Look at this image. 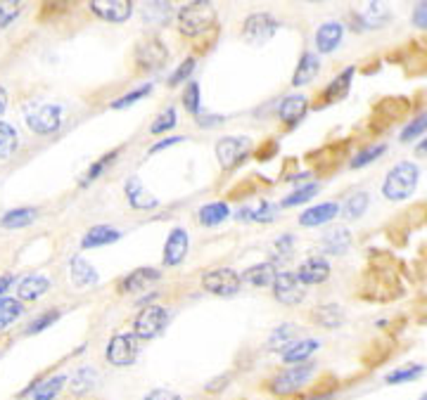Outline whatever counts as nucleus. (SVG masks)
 Masks as SVG:
<instances>
[{
    "mask_svg": "<svg viewBox=\"0 0 427 400\" xmlns=\"http://www.w3.org/2000/svg\"><path fill=\"white\" fill-rule=\"evenodd\" d=\"M418 166L411 164V161H401L396 164L392 171L387 173L385 183H382V195H385L389 202H403L416 192L418 188Z\"/></svg>",
    "mask_w": 427,
    "mask_h": 400,
    "instance_id": "nucleus-1",
    "label": "nucleus"
},
{
    "mask_svg": "<svg viewBox=\"0 0 427 400\" xmlns=\"http://www.w3.org/2000/svg\"><path fill=\"white\" fill-rule=\"evenodd\" d=\"M216 21V10L211 3H188L179 10V29L186 36H200Z\"/></svg>",
    "mask_w": 427,
    "mask_h": 400,
    "instance_id": "nucleus-2",
    "label": "nucleus"
},
{
    "mask_svg": "<svg viewBox=\"0 0 427 400\" xmlns=\"http://www.w3.org/2000/svg\"><path fill=\"white\" fill-rule=\"evenodd\" d=\"M281 29L278 19L268 12H254L245 19V26H242V39L252 46H263L276 36V31Z\"/></svg>",
    "mask_w": 427,
    "mask_h": 400,
    "instance_id": "nucleus-3",
    "label": "nucleus"
},
{
    "mask_svg": "<svg viewBox=\"0 0 427 400\" xmlns=\"http://www.w3.org/2000/svg\"><path fill=\"white\" fill-rule=\"evenodd\" d=\"M316 372V367L311 362H301V365H292L290 369H285L278 376H273V381H271V391H273L276 396H290L294 391H299L304 384L311 379Z\"/></svg>",
    "mask_w": 427,
    "mask_h": 400,
    "instance_id": "nucleus-4",
    "label": "nucleus"
},
{
    "mask_svg": "<svg viewBox=\"0 0 427 400\" xmlns=\"http://www.w3.org/2000/svg\"><path fill=\"white\" fill-rule=\"evenodd\" d=\"M62 123V109L57 105H29L26 107V125L39 135L55 133Z\"/></svg>",
    "mask_w": 427,
    "mask_h": 400,
    "instance_id": "nucleus-5",
    "label": "nucleus"
},
{
    "mask_svg": "<svg viewBox=\"0 0 427 400\" xmlns=\"http://www.w3.org/2000/svg\"><path fill=\"white\" fill-rule=\"evenodd\" d=\"M166 320H169V315H166V310L161 308V306H147V308H143L141 313L136 315V320H134V334L138 339H154V337H159L161 332H164V327H166Z\"/></svg>",
    "mask_w": 427,
    "mask_h": 400,
    "instance_id": "nucleus-6",
    "label": "nucleus"
},
{
    "mask_svg": "<svg viewBox=\"0 0 427 400\" xmlns=\"http://www.w3.org/2000/svg\"><path fill=\"white\" fill-rule=\"evenodd\" d=\"M107 360L114 367H129L138 358V337L136 334H114L107 344Z\"/></svg>",
    "mask_w": 427,
    "mask_h": 400,
    "instance_id": "nucleus-7",
    "label": "nucleus"
},
{
    "mask_svg": "<svg viewBox=\"0 0 427 400\" xmlns=\"http://www.w3.org/2000/svg\"><path fill=\"white\" fill-rule=\"evenodd\" d=\"M249 150H252V140L249 138H238V135H231V138H223L216 143V157H218V164L223 168H233L238 166L242 159L247 157Z\"/></svg>",
    "mask_w": 427,
    "mask_h": 400,
    "instance_id": "nucleus-8",
    "label": "nucleus"
},
{
    "mask_svg": "<svg viewBox=\"0 0 427 400\" xmlns=\"http://www.w3.org/2000/svg\"><path fill=\"white\" fill-rule=\"evenodd\" d=\"M242 277L233 268H216L202 277V287L216 296H233L238 294Z\"/></svg>",
    "mask_w": 427,
    "mask_h": 400,
    "instance_id": "nucleus-9",
    "label": "nucleus"
},
{
    "mask_svg": "<svg viewBox=\"0 0 427 400\" xmlns=\"http://www.w3.org/2000/svg\"><path fill=\"white\" fill-rule=\"evenodd\" d=\"M273 296L285 306H297V303L304 301V287H301V280L297 277V272H278L276 282H273Z\"/></svg>",
    "mask_w": 427,
    "mask_h": 400,
    "instance_id": "nucleus-10",
    "label": "nucleus"
},
{
    "mask_svg": "<svg viewBox=\"0 0 427 400\" xmlns=\"http://www.w3.org/2000/svg\"><path fill=\"white\" fill-rule=\"evenodd\" d=\"M91 10L105 21L121 24L134 14V3H129V0H93Z\"/></svg>",
    "mask_w": 427,
    "mask_h": 400,
    "instance_id": "nucleus-11",
    "label": "nucleus"
},
{
    "mask_svg": "<svg viewBox=\"0 0 427 400\" xmlns=\"http://www.w3.org/2000/svg\"><path fill=\"white\" fill-rule=\"evenodd\" d=\"M188 247H190L188 232L183 227H174L171 235L166 237V244H164V263L166 265H179L183 258H186Z\"/></svg>",
    "mask_w": 427,
    "mask_h": 400,
    "instance_id": "nucleus-12",
    "label": "nucleus"
},
{
    "mask_svg": "<svg viewBox=\"0 0 427 400\" xmlns=\"http://www.w3.org/2000/svg\"><path fill=\"white\" fill-rule=\"evenodd\" d=\"M330 275V263L323 256H311L299 265L297 277L301 280V284H321L326 282Z\"/></svg>",
    "mask_w": 427,
    "mask_h": 400,
    "instance_id": "nucleus-13",
    "label": "nucleus"
},
{
    "mask_svg": "<svg viewBox=\"0 0 427 400\" xmlns=\"http://www.w3.org/2000/svg\"><path fill=\"white\" fill-rule=\"evenodd\" d=\"M166 57H169L166 48L161 46L157 39L141 43V46H138V53H136L138 64H141L143 69H157V66L166 62Z\"/></svg>",
    "mask_w": 427,
    "mask_h": 400,
    "instance_id": "nucleus-14",
    "label": "nucleus"
},
{
    "mask_svg": "<svg viewBox=\"0 0 427 400\" xmlns=\"http://www.w3.org/2000/svg\"><path fill=\"white\" fill-rule=\"evenodd\" d=\"M342 36H344V26L340 21H326L323 26H318V31H316V48H318V53H333V50L342 43Z\"/></svg>",
    "mask_w": 427,
    "mask_h": 400,
    "instance_id": "nucleus-15",
    "label": "nucleus"
},
{
    "mask_svg": "<svg viewBox=\"0 0 427 400\" xmlns=\"http://www.w3.org/2000/svg\"><path fill=\"white\" fill-rule=\"evenodd\" d=\"M321 344L316 342V339H301V342H292L283 348V362L287 365H301L306 358H311V355L318 351Z\"/></svg>",
    "mask_w": 427,
    "mask_h": 400,
    "instance_id": "nucleus-16",
    "label": "nucleus"
},
{
    "mask_svg": "<svg viewBox=\"0 0 427 400\" xmlns=\"http://www.w3.org/2000/svg\"><path fill=\"white\" fill-rule=\"evenodd\" d=\"M321 71V59L316 53H304L299 59L297 69H294V76H292V86H306L311 83V81L318 76Z\"/></svg>",
    "mask_w": 427,
    "mask_h": 400,
    "instance_id": "nucleus-17",
    "label": "nucleus"
},
{
    "mask_svg": "<svg viewBox=\"0 0 427 400\" xmlns=\"http://www.w3.org/2000/svg\"><path fill=\"white\" fill-rule=\"evenodd\" d=\"M306 109H308V100L304 98V95H290V98H285L281 102L278 114H281V118L287 125H294V123H299L301 118H304Z\"/></svg>",
    "mask_w": 427,
    "mask_h": 400,
    "instance_id": "nucleus-18",
    "label": "nucleus"
},
{
    "mask_svg": "<svg viewBox=\"0 0 427 400\" xmlns=\"http://www.w3.org/2000/svg\"><path fill=\"white\" fill-rule=\"evenodd\" d=\"M337 213H340V206L328 202V204H318V206H311V209H306L304 213L299 216V223L304 227H316V225H323L328 223V220H333Z\"/></svg>",
    "mask_w": 427,
    "mask_h": 400,
    "instance_id": "nucleus-19",
    "label": "nucleus"
},
{
    "mask_svg": "<svg viewBox=\"0 0 427 400\" xmlns=\"http://www.w3.org/2000/svg\"><path fill=\"white\" fill-rule=\"evenodd\" d=\"M48 289H50V280L36 272V275H29V277H24L19 282V287H17V299L19 301H36V299H41V296L46 294Z\"/></svg>",
    "mask_w": 427,
    "mask_h": 400,
    "instance_id": "nucleus-20",
    "label": "nucleus"
},
{
    "mask_svg": "<svg viewBox=\"0 0 427 400\" xmlns=\"http://www.w3.org/2000/svg\"><path fill=\"white\" fill-rule=\"evenodd\" d=\"M116 240H121V232L116 227L109 225H95L86 232V237L81 240V247L84 249H95V247H105V244H112Z\"/></svg>",
    "mask_w": 427,
    "mask_h": 400,
    "instance_id": "nucleus-21",
    "label": "nucleus"
},
{
    "mask_svg": "<svg viewBox=\"0 0 427 400\" xmlns=\"http://www.w3.org/2000/svg\"><path fill=\"white\" fill-rule=\"evenodd\" d=\"M69 277L76 287H91L98 282V272L88 261H84L81 256H74L69 261Z\"/></svg>",
    "mask_w": 427,
    "mask_h": 400,
    "instance_id": "nucleus-22",
    "label": "nucleus"
},
{
    "mask_svg": "<svg viewBox=\"0 0 427 400\" xmlns=\"http://www.w3.org/2000/svg\"><path fill=\"white\" fill-rule=\"evenodd\" d=\"M126 197L134 209H154V206L159 204L157 199L143 188V183L138 180V178H129L126 180Z\"/></svg>",
    "mask_w": 427,
    "mask_h": 400,
    "instance_id": "nucleus-23",
    "label": "nucleus"
},
{
    "mask_svg": "<svg viewBox=\"0 0 427 400\" xmlns=\"http://www.w3.org/2000/svg\"><path fill=\"white\" fill-rule=\"evenodd\" d=\"M240 277H242V282H247V284H252V287H268V284L273 287L278 272H276V268L271 263H259V265H252V268H247Z\"/></svg>",
    "mask_w": 427,
    "mask_h": 400,
    "instance_id": "nucleus-24",
    "label": "nucleus"
},
{
    "mask_svg": "<svg viewBox=\"0 0 427 400\" xmlns=\"http://www.w3.org/2000/svg\"><path fill=\"white\" fill-rule=\"evenodd\" d=\"M159 277H161L159 270H154V268H138V270L131 272L129 277H124L121 292H141V289H147L152 282H157Z\"/></svg>",
    "mask_w": 427,
    "mask_h": 400,
    "instance_id": "nucleus-25",
    "label": "nucleus"
},
{
    "mask_svg": "<svg viewBox=\"0 0 427 400\" xmlns=\"http://www.w3.org/2000/svg\"><path fill=\"white\" fill-rule=\"evenodd\" d=\"M351 247V235L347 227H335L330 230V232L323 237V249L328 251V254H347Z\"/></svg>",
    "mask_w": 427,
    "mask_h": 400,
    "instance_id": "nucleus-26",
    "label": "nucleus"
},
{
    "mask_svg": "<svg viewBox=\"0 0 427 400\" xmlns=\"http://www.w3.org/2000/svg\"><path fill=\"white\" fill-rule=\"evenodd\" d=\"M351 76H354V69H344L340 76H337L333 83L326 88V93H323V100L326 102H335V100H342L344 95L349 93V86H351Z\"/></svg>",
    "mask_w": 427,
    "mask_h": 400,
    "instance_id": "nucleus-27",
    "label": "nucleus"
},
{
    "mask_svg": "<svg viewBox=\"0 0 427 400\" xmlns=\"http://www.w3.org/2000/svg\"><path fill=\"white\" fill-rule=\"evenodd\" d=\"M95 384H98V372L91 369V367H81L79 372H74L69 386H71V391L76 396H84L95 386Z\"/></svg>",
    "mask_w": 427,
    "mask_h": 400,
    "instance_id": "nucleus-28",
    "label": "nucleus"
},
{
    "mask_svg": "<svg viewBox=\"0 0 427 400\" xmlns=\"http://www.w3.org/2000/svg\"><path fill=\"white\" fill-rule=\"evenodd\" d=\"M228 204L223 202H214V204H207V206H202L200 209V223L202 225H207V227H214V225H218V223H223V220L228 218Z\"/></svg>",
    "mask_w": 427,
    "mask_h": 400,
    "instance_id": "nucleus-29",
    "label": "nucleus"
},
{
    "mask_svg": "<svg viewBox=\"0 0 427 400\" xmlns=\"http://www.w3.org/2000/svg\"><path fill=\"white\" fill-rule=\"evenodd\" d=\"M313 317H316V322L323 324V327L335 329L344 322V310L340 306H335V303H330V306H323V308L316 310Z\"/></svg>",
    "mask_w": 427,
    "mask_h": 400,
    "instance_id": "nucleus-30",
    "label": "nucleus"
},
{
    "mask_svg": "<svg viewBox=\"0 0 427 400\" xmlns=\"http://www.w3.org/2000/svg\"><path fill=\"white\" fill-rule=\"evenodd\" d=\"M34 218H36V209H12V211H7L3 218H0V225L7 227V230L26 227Z\"/></svg>",
    "mask_w": 427,
    "mask_h": 400,
    "instance_id": "nucleus-31",
    "label": "nucleus"
},
{
    "mask_svg": "<svg viewBox=\"0 0 427 400\" xmlns=\"http://www.w3.org/2000/svg\"><path fill=\"white\" fill-rule=\"evenodd\" d=\"M24 313L19 299H0V332L17 320V317Z\"/></svg>",
    "mask_w": 427,
    "mask_h": 400,
    "instance_id": "nucleus-32",
    "label": "nucleus"
},
{
    "mask_svg": "<svg viewBox=\"0 0 427 400\" xmlns=\"http://www.w3.org/2000/svg\"><path fill=\"white\" fill-rule=\"evenodd\" d=\"M64 381H67V376L57 374V376H53V379L39 384V386H36V391H34V400H55L57 394L62 391Z\"/></svg>",
    "mask_w": 427,
    "mask_h": 400,
    "instance_id": "nucleus-33",
    "label": "nucleus"
},
{
    "mask_svg": "<svg viewBox=\"0 0 427 400\" xmlns=\"http://www.w3.org/2000/svg\"><path fill=\"white\" fill-rule=\"evenodd\" d=\"M17 150V130L10 123L0 121V159H10Z\"/></svg>",
    "mask_w": 427,
    "mask_h": 400,
    "instance_id": "nucleus-34",
    "label": "nucleus"
},
{
    "mask_svg": "<svg viewBox=\"0 0 427 400\" xmlns=\"http://www.w3.org/2000/svg\"><path fill=\"white\" fill-rule=\"evenodd\" d=\"M425 372L423 365H408V367H401V369H394V372H389L385 376L387 384H406V381H413L418 379Z\"/></svg>",
    "mask_w": 427,
    "mask_h": 400,
    "instance_id": "nucleus-35",
    "label": "nucleus"
},
{
    "mask_svg": "<svg viewBox=\"0 0 427 400\" xmlns=\"http://www.w3.org/2000/svg\"><path fill=\"white\" fill-rule=\"evenodd\" d=\"M21 10H24L21 0H3V3H0V29L10 26L21 14Z\"/></svg>",
    "mask_w": 427,
    "mask_h": 400,
    "instance_id": "nucleus-36",
    "label": "nucleus"
},
{
    "mask_svg": "<svg viewBox=\"0 0 427 400\" xmlns=\"http://www.w3.org/2000/svg\"><path fill=\"white\" fill-rule=\"evenodd\" d=\"M368 202H371V197L366 195V192H358V195H351L347 199V204H344V216L347 218H361L368 209Z\"/></svg>",
    "mask_w": 427,
    "mask_h": 400,
    "instance_id": "nucleus-37",
    "label": "nucleus"
},
{
    "mask_svg": "<svg viewBox=\"0 0 427 400\" xmlns=\"http://www.w3.org/2000/svg\"><path fill=\"white\" fill-rule=\"evenodd\" d=\"M385 152H387V145H385V143L373 145V147H368V150L358 152L356 157L349 161V166H351V168H361V166H366V164H373V161H375V159H380Z\"/></svg>",
    "mask_w": 427,
    "mask_h": 400,
    "instance_id": "nucleus-38",
    "label": "nucleus"
},
{
    "mask_svg": "<svg viewBox=\"0 0 427 400\" xmlns=\"http://www.w3.org/2000/svg\"><path fill=\"white\" fill-rule=\"evenodd\" d=\"M361 17H363V21H366L368 26H382L380 21H387L389 12H387L385 3H368Z\"/></svg>",
    "mask_w": 427,
    "mask_h": 400,
    "instance_id": "nucleus-39",
    "label": "nucleus"
},
{
    "mask_svg": "<svg viewBox=\"0 0 427 400\" xmlns=\"http://www.w3.org/2000/svg\"><path fill=\"white\" fill-rule=\"evenodd\" d=\"M171 17V5L169 3H147L145 7V21H157V24H166Z\"/></svg>",
    "mask_w": 427,
    "mask_h": 400,
    "instance_id": "nucleus-40",
    "label": "nucleus"
},
{
    "mask_svg": "<svg viewBox=\"0 0 427 400\" xmlns=\"http://www.w3.org/2000/svg\"><path fill=\"white\" fill-rule=\"evenodd\" d=\"M316 192H318V183H308L304 185V188H299V190H294L290 197H285L283 199V206H297V204H304L308 202Z\"/></svg>",
    "mask_w": 427,
    "mask_h": 400,
    "instance_id": "nucleus-41",
    "label": "nucleus"
},
{
    "mask_svg": "<svg viewBox=\"0 0 427 400\" xmlns=\"http://www.w3.org/2000/svg\"><path fill=\"white\" fill-rule=\"evenodd\" d=\"M427 130V112L425 114H421V116H416L413 121H411L406 128L401 130V143H411L413 138H418V135H423V133Z\"/></svg>",
    "mask_w": 427,
    "mask_h": 400,
    "instance_id": "nucleus-42",
    "label": "nucleus"
},
{
    "mask_svg": "<svg viewBox=\"0 0 427 400\" xmlns=\"http://www.w3.org/2000/svg\"><path fill=\"white\" fill-rule=\"evenodd\" d=\"M200 86L195 83V81H190L188 88H186V93H183V107L188 109L190 114H197L200 112Z\"/></svg>",
    "mask_w": 427,
    "mask_h": 400,
    "instance_id": "nucleus-43",
    "label": "nucleus"
},
{
    "mask_svg": "<svg viewBox=\"0 0 427 400\" xmlns=\"http://www.w3.org/2000/svg\"><path fill=\"white\" fill-rule=\"evenodd\" d=\"M174 125H176V109L174 107H166L164 112L157 116V121L150 125V133H152V135H159V133L174 128Z\"/></svg>",
    "mask_w": 427,
    "mask_h": 400,
    "instance_id": "nucleus-44",
    "label": "nucleus"
},
{
    "mask_svg": "<svg viewBox=\"0 0 427 400\" xmlns=\"http://www.w3.org/2000/svg\"><path fill=\"white\" fill-rule=\"evenodd\" d=\"M152 91V83H147V86H141V88H136L134 93H126V95H121L119 100L112 102V109H124V107H131V105H136L138 100L145 98V95H150Z\"/></svg>",
    "mask_w": 427,
    "mask_h": 400,
    "instance_id": "nucleus-45",
    "label": "nucleus"
},
{
    "mask_svg": "<svg viewBox=\"0 0 427 400\" xmlns=\"http://www.w3.org/2000/svg\"><path fill=\"white\" fill-rule=\"evenodd\" d=\"M116 154H119V152H109V154H105V157H102L100 161H95V164L91 166V168H88V173H86V178H84V183H81V185H88V183H93V180H98V178H100V173L102 171H105V168L109 166V164H112V161L116 159Z\"/></svg>",
    "mask_w": 427,
    "mask_h": 400,
    "instance_id": "nucleus-46",
    "label": "nucleus"
},
{
    "mask_svg": "<svg viewBox=\"0 0 427 400\" xmlns=\"http://www.w3.org/2000/svg\"><path fill=\"white\" fill-rule=\"evenodd\" d=\"M195 71V59L193 57H188L186 62H183L179 69H176L174 73H171V78H169V86L171 88H176V86H181L183 81H188L190 78V73Z\"/></svg>",
    "mask_w": 427,
    "mask_h": 400,
    "instance_id": "nucleus-47",
    "label": "nucleus"
},
{
    "mask_svg": "<svg viewBox=\"0 0 427 400\" xmlns=\"http://www.w3.org/2000/svg\"><path fill=\"white\" fill-rule=\"evenodd\" d=\"M57 317H60V313L57 310H50V313H46V315H41L39 320H34L31 324H29V329H26V334H39V332H43L46 327H50Z\"/></svg>",
    "mask_w": 427,
    "mask_h": 400,
    "instance_id": "nucleus-48",
    "label": "nucleus"
},
{
    "mask_svg": "<svg viewBox=\"0 0 427 400\" xmlns=\"http://www.w3.org/2000/svg\"><path fill=\"white\" fill-rule=\"evenodd\" d=\"M294 337V327L292 324H283V327H278L273 334H271V346H278V342H281V346L285 348L287 344H292L290 339Z\"/></svg>",
    "mask_w": 427,
    "mask_h": 400,
    "instance_id": "nucleus-49",
    "label": "nucleus"
},
{
    "mask_svg": "<svg viewBox=\"0 0 427 400\" xmlns=\"http://www.w3.org/2000/svg\"><path fill=\"white\" fill-rule=\"evenodd\" d=\"M276 211H278V206L276 204H271V202H263L259 209L254 211V218L252 220H261V223H268V220H273L276 218Z\"/></svg>",
    "mask_w": 427,
    "mask_h": 400,
    "instance_id": "nucleus-50",
    "label": "nucleus"
},
{
    "mask_svg": "<svg viewBox=\"0 0 427 400\" xmlns=\"http://www.w3.org/2000/svg\"><path fill=\"white\" fill-rule=\"evenodd\" d=\"M411 21H413V26H418V29H427V0H425V3H418L413 7Z\"/></svg>",
    "mask_w": 427,
    "mask_h": 400,
    "instance_id": "nucleus-51",
    "label": "nucleus"
},
{
    "mask_svg": "<svg viewBox=\"0 0 427 400\" xmlns=\"http://www.w3.org/2000/svg\"><path fill=\"white\" fill-rule=\"evenodd\" d=\"M292 244H294V237L292 235H283L281 240L276 242V256L287 258L292 254Z\"/></svg>",
    "mask_w": 427,
    "mask_h": 400,
    "instance_id": "nucleus-52",
    "label": "nucleus"
},
{
    "mask_svg": "<svg viewBox=\"0 0 427 400\" xmlns=\"http://www.w3.org/2000/svg\"><path fill=\"white\" fill-rule=\"evenodd\" d=\"M145 400H183L179 394H174V391H166V389H154L150 394L145 396Z\"/></svg>",
    "mask_w": 427,
    "mask_h": 400,
    "instance_id": "nucleus-53",
    "label": "nucleus"
},
{
    "mask_svg": "<svg viewBox=\"0 0 427 400\" xmlns=\"http://www.w3.org/2000/svg\"><path fill=\"white\" fill-rule=\"evenodd\" d=\"M181 135H176V138H169V140H161V143H157L150 150V154H154V152H159V150H166V147H171V145H176V143H181Z\"/></svg>",
    "mask_w": 427,
    "mask_h": 400,
    "instance_id": "nucleus-54",
    "label": "nucleus"
},
{
    "mask_svg": "<svg viewBox=\"0 0 427 400\" xmlns=\"http://www.w3.org/2000/svg\"><path fill=\"white\" fill-rule=\"evenodd\" d=\"M12 282H14L12 275H3V277H0V296H3V294L7 292V287H10Z\"/></svg>",
    "mask_w": 427,
    "mask_h": 400,
    "instance_id": "nucleus-55",
    "label": "nucleus"
},
{
    "mask_svg": "<svg viewBox=\"0 0 427 400\" xmlns=\"http://www.w3.org/2000/svg\"><path fill=\"white\" fill-rule=\"evenodd\" d=\"M226 381H228V376H221V379H216V381H211L209 386H207V391H218L221 389V384L226 386Z\"/></svg>",
    "mask_w": 427,
    "mask_h": 400,
    "instance_id": "nucleus-56",
    "label": "nucleus"
},
{
    "mask_svg": "<svg viewBox=\"0 0 427 400\" xmlns=\"http://www.w3.org/2000/svg\"><path fill=\"white\" fill-rule=\"evenodd\" d=\"M5 107H7V93H5V88L0 86V114L5 112Z\"/></svg>",
    "mask_w": 427,
    "mask_h": 400,
    "instance_id": "nucleus-57",
    "label": "nucleus"
},
{
    "mask_svg": "<svg viewBox=\"0 0 427 400\" xmlns=\"http://www.w3.org/2000/svg\"><path fill=\"white\" fill-rule=\"evenodd\" d=\"M416 154H421V157H427V138L423 140L421 145L416 147Z\"/></svg>",
    "mask_w": 427,
    "mask_h": 400,
    "instance_id": "nucleus-58",
    "label": "nucleus"
},
{
    "mask_svg": "<svg viewBox=\"0 0 427 400\" xmlns=\"http://www.w3.org/2000/svg\"><path fill=\"white\" fill-rule=\"evenodd\" d=\"M421 400H427V394H425V396H423V398H421Z\"/></svg>",
    "mask_w": 427,
    "mask_h": 400,
    "instance_id": "nucleus-59",
    "label": "nucleus"
}]
</instances>
